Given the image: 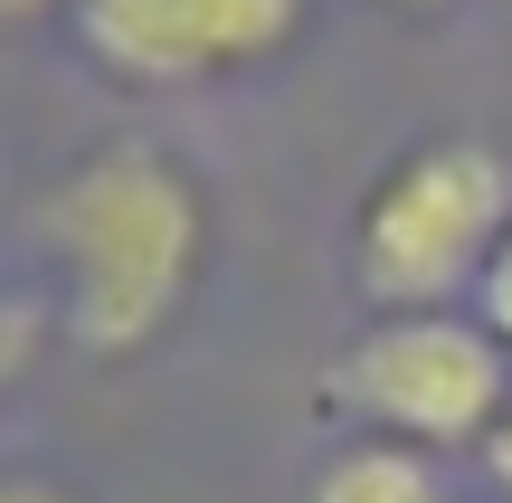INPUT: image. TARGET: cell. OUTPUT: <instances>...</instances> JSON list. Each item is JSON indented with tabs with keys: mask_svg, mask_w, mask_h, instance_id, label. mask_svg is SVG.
<instances>
[{
	"mask_svg": "<svg viewBox=\"0 0 512 503\" xmlns=\"http://www.w3.org/2000/svg\"><path fill=\"white\" fill-rule=\"evenodd\" d=\"M57 266H67V342L86 361H133L181 323L209 257V209L171 152L105 143L48 190L38 209Z\"/></svg>",
	"mask_w": 512,
	"mask_h": 503,
	"instance_id": "obj_1",
	"label": "cell"
},
{
	"mask_svg": "<svg viewBox=\"0 0 512 503\" xmlns=\"http://www.w3.org/2000/svg\"><path fill=\"white\" fill-rule=\"evenodd\" d=\"M512 228V171L484 143H418L361 200V295L389 314H456Z\"/></svg>",
	"mask_w": 512,
	"mask_h": 503,
	"instance_id": "obj_2",
	"label": "cell"
},
{
	"mask_svg": "<svg viewBox=\"0 0 512 503\" xmlns=\"http://www.w3.org/2000/svg\"><path fill=\"white\" fill-rule=\"evenodd\" d=\"M332 409L418 456L484 447L512 409V361L475 314H380L332 361Z\"/></svg>",
	"mask_w": 512,
	"mask_h": 503,
	"instance_id": "obj_3",
	"label": "cell"
},
{
	"mask_svg": "<svg viewBox=\"0 0 512 503\" xmlns=\"http://www.w3.org/2000/svg\"><path fill=\"white\" fill-rule=\"evenodd\" d=\"M304 29V0H76V38L124 86H200Z\"/></svg>",
	"mask_w": 512,
	"mask_h": 503,
	"instance_id": "obj_4",
	"label": "cell"
},
{
	"mask_svg": "<svg viewBox=\"0 0 512 503\" xmlns=\"http://www.w3.org/2000/svg\"><path fill=\"white\" fill-rule=\"evenodd\" d=\"M313 503H456V485L437 475V456L361 437V447H342L323 475H313Z\"/></svg>",
	"mask_w": 512,
	"mask_h": 503,
	"instance_id": "obj_5",
	"label": "cell"
},
{
	"mask_svg": "<svg viewBox=\"0 0 512 503\" xmlns=\"http://www.w3.org/2000/svg\"><path fill=\"white\" fill-rule=\"evenodd\" d=\"M475 323L503 342V361H512V228H503V247H494V266L475 276Z\"/></svg>",
	"mask_w": 512,
	"mask_h": 503,
	"instance_id": "obj_6",
	"label": "cell"
},
{
	"mask_svg": "<svg viewBox=\"0 0 512 503\" xmlns=\"http://www.w3.org/2000/svg\"><path fill=\"white\" fill-rule=\"evenodd\" d=\"M29 342H38V314H19V304H0V390L19 380V361H29Z\"/></svg>",
	"mask_w": 512,
	"mask_h": 503,
	"instance_id": "obj_7",
	"label": "cell"
},
{
	"mask_svg": "<svg viewBox=\"0 0 512 503\" xmlns=\"http://www.w3.org/2000/svg\"><path fill=\"white\" fill-rule=\"evenodd\" d=\"M0 503H76V494L48 485V475H0Z\"/></svg>",
	"mask_w": 512,
	"mask_h": 503,
	"instance_id": "obj_8",
	"label": "cell"
},
{
	"mask_svg": "<svg viewBox=\"0 0 512 503\" xmlns=\"http://www.w3.org/2000/svg\"><path fill=\"white\" fill-rule=\"evenodd\" d=\"M484 466H494V475H503V485H512V409H503V428H494V437H484Z\"/></svg>",
	"mask_w": 512,
	"mask_h": 503,
	"instance_id": "obj_9",
	"label": "cell"
},
{
	"mask_svg": "<svg viewBox=\"0 0 512 503\" xmlns=\"http://www.w3.org/2000/svg\"><path fill=\"white\" fill-rule=\"evenodd\" d=\"M38 10H57V0H0V19H38Z\"/></svg>",
	"mask_w": 512,
	"mask_h": 503,
	"instance_id": "obj_10",
	"label": "cell"
},
{
	"mask_svg": "<svg viewBox=\"0 0 512 503\" xmlns=\"http://www.w3.org/2000/svg\"><path fill=\"white\" fill-rule=\"evenodd\" d=\"M408 10H446V0H408Z\"/></svg>",
	"mask_w": 512,
	"mask_h": 503,
	"instance_id": "obj_11",
	"label": "cell"
}]
</instances>
